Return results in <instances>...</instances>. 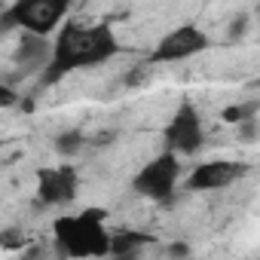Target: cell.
I'll list each match as a JSON object with an SVG mask.
<instances>
[{"instance_id":"obj_1","label":"cell","mask_w":260,"mask_h":260,"mask_svg":"<svg viewBox=\"0 0 260 260\" xmlns=\"http://www.w3.org/2000/svg\"><path fill=\"white\" fill-rule=\"evenodd\" d=\"M116 52H119V40L110 22H89V25L68 22L55 31L49 61L43 68V86H55L77 71L98 68L110 61Z\"/></svg>"},{"instance_id":"obj_2","label":"cell","mask_w":260,"mask_h":260,"mask_svg":"<svg viewBox=\"0 0 260 260\" xmlns=\"http://www.w3.org/2000/svg\"><path fill=\"white\" fill-rule=\"evenodd\" d=\"M104 208H89L83 214H61L52 223L55 251L64 257H107L110 230L104 226Z\"/></svg>"},{"instance_id":"obj_3","label":"cell","mask_w":260,"mask_h":260,"mask_svg":"<svg viewBox=\"0 0 260 260\" xmlns=\"http://www.w3.org/2000/svg\"><path fill=\"white\" fill-rule=\"evenodd\" d=\"M74 0H13L0 10V31H22L49 37L64 25V16L71 13Z\"/></svg>"},{"instance_id":"obj_4","label":"cell","mask_w":260,"mask_h":260,"mask_svg":"<svg viewBox=\"0 0 260 260\" xmlns=\"http://www.w3.org/2000/svg\"><path fill=\"white\" fill-rule=\"evenodd\" d=\"M178 181H181V162H178V153L166 150L159 156H153L150 162L141 166V172L132 178V190L150 202H169L178 190Z\"/></svg>"},{"instance_id":"obj_5","label":"cell","mask_w":260,"mask_h":260,"mask_svg":"<svg viewBox=\"0 0 260 260\" xmlns=\"http://www.w3.org/2000/svg\"><path fill=\"white\" fill-rule=\"evenodd\" d=\"M166 147L178 156H193L202 150L205 144V125H202V113L196 110L193 101H181L178 110L172 113V119L162 128Z\"/></svg>"},{"instance_id":"obj_6","label":"cell","mask_w":260,"mask_h":260,"mask_svg":"<svg viewBox=\"0 0 260 260\" xmlns=\"http://www.w3.org/2000/svg\"><path fill=\"white\" fill-rule=\"evenodd\" d=\"M211 46L208 34L196 25H181L175 31H169L150 52V64H175V61H187L202 55Z\"/></svg>"},{"instance_id":"obj_7","label":"cell","mask_w":260,"mask_h":260,"mask_svg":"<svg viewBox=\"0 0 260 260\" xmlns=\"http://www.w3.org/2000/svg\"><path fill=\"white\" fill-rule=\"evenodd\" d=\"M80 193V175L71 162L46 166L37 172V199L49 208H64Z\"/></svg>"},{"instance_id":"obj_8","label":"cell","mask_w":260,"mask_h":260,"mask_svg":"<svg viewBox=\"0 0 260 260\" xmlns=\"http://www.w3.org/2000/svg\"><path fill=\"white\" fill-rule=\"evenodd\" d=\"M248 175L245 162H233V159H211V162H199L190 175H187V190L193 193H214V190H226L236 181H242Z\"/></svg>"},{"instance_id":"obj_9","label":"cell","mask_w":260,"mask_h":260,"mask_svg":"<svg viewBox=\"0 0 260 260\" xmlns=\"http://www.w3.org/2000/svg\"><path fill=\"white\" fill-rule=\"evenodd\" d=\"M49 49H52V43L46 37L22 34V40L16 46V64H22L25 71H43L49 61Z\"/></svg>"},{"instance_id":"obj_10","label":"cell","mask_w":260,"mask_h":260,"mask_svg":"<svg viewBox=\"0 0 260 260\" xmlns=\"http://www.w3.org/2000/svg\"><path fill=\"white\" fill-rule=\"evenodd\" d=\"M153 239L144 236V233H132V230H119V233H110V242H107V257H132L138 254L144 245H150Z\"/></svg>"},{"instance_id":"obj_11","label":"cell","mask_w":260,"mask_h":260,"mask_svg":"<svg viewBox=\"0 0 260 260\" xmlns=\"http://www.w3.org/2000/svg\"><path fill=\"white\" fill-rule=\"evenodd\" d=\"M83 147H86V138H83V132H77V128H68V132L55 135V153L61 159H74Z\"/></svg>"},{"instance_id":"obj_12","label":"cell","mask_w":260,"mask_h":260,"mask_svg":"<svg viewBox=\"0 0 260 260\" xmlns=\"http://www.w3.org/2000/svg\"><path fill=\"white\" fill-rule=\"evenodd\" d=\"M257 101H242V104H230V107H223V119L226 122H242V119H251V116H257Z\"/></svg>"},{"instance_id":"obj_13","label":"cell","mask_w":260,"mask_h":260,"mask_svg":"<svg viewBox=\"0 0 260 260\" xmlns=\"http://www.w3.org/2000/svg\"><path fill=\"white\" fill-rule=\"evenodd\" d=\"M236 125H239V141H242V144H254V141H257V116L242 119V122H236Z\"/></svg>"},{"instance_id":"obj_14","label":"cell","mask_w":260,"mask_h":260,"mask_svg":"<svg viewBox=\"0 0 260 260\" xmlns=\"http://www.w3.org/2000/svg\"><path fill=\"white\" fill-rule=\"evenodd\" d=\"M150 68H153L150 61H147V64H144L141 71H138V68H132V71H128V74H125V86H132V89H135V86H141V83L147 80V74H150Z\"/></svg>"},{"instance_id":"obj_15","label":"cell","mask_w":260,"mask_h":260,"mask_svg":"<svg viewBox=\"0 0 260 260\" xmlns=\"http://www.w3.org/2000/svg\"><path fill=\"white\" fill-rule=\"evenodd\" d=\"M0 236H4V239H0V248H10L13 242L16 245L22 242V230H7V233H0Z\"/></svg>"},{"instance_id":"obj_16","label":"cell","mask_w":260,"mask_h":260,"mask_svg":"<svg viewBox=\"0 0 260 260\" xmlns=\"http://www.w3.org/2000/svg\"><path fill=\"white\" fill-rule=\"evenodd\" d=\"M245 28H248V16H239V22L230 28V37H236V40H239V37L245 34Z\"/></svg>"},{"instance_id":"obj_17","label":"cell","mask_w":260,"mask_h":260,"mask_svg":"<svg viewBox=\"0 0 260 260\" xmlns=\"http://www.w3.org/2000/svg\"><path fill=\"white\" fill-rule=\"evenodd\" d=\"M19 101V95L13 92V89H7V86H0V104H16Z\"/></svg>"},{"instance_id":"obj_18","label":"cell","mask_w":260,"mask_h":260,"mask_svg":"<svg viewBox=\"0 0 260 260\" xmlns=\"http://www.w3.org/2000/svg\"><path fill=\"white\" fill-rule=\"evenodd\" d=\"M0 10H4V0H0Z\"/></svg>"}]
</instances>
